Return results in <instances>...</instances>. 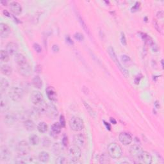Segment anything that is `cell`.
<instances>
[{
    "label": "cell",
    "instance_id": "obj_1",
    "mask_svg": "<svg viewBox=\"0 0 164 164\" xmlns=\"http://www.w3.org/2000/svg\"><path fill=\"white\" fill-rule=\"evenodd\" d=\"M107 152L110 157L114 159H119L122 157L123 149L118 144L111 143L107 147Z\"/></svg>",
    "mask_w": 164,
    "mask_h": 164
},
{
    "label": "cell",
    "instance_id": "obj_2",
    "mask_svg": "<svg viewBox=\"0 0 164 164\" xmlns=\"http://www.w3.org/2000/svg\"><path fill=\"white\" fill-rule=\"evenodd\" d=\"M9 96L14 102H19L24 96V90L19 87H12L9 90Z\"/></svg>",
    "mask_w": 164,
    "mask_h": 164
},
{
    "label": "cell",
    "instance_id": "obj_3",
    "mask_svg": "<svg viewBox=\"0 0 164 164\" xmlns=\"http://www.w3.org/2000/svg\"><path fill=\"white\" fill-rule=\"evenodd\" d=\"M108 54H110L111 58L113 60V61L115 62V64L117 65V66H118V67H119V70L120 71V72L122 73L123 75L125 77H128L129 76V71L126 68L123 67V65L120 64V62L118 58V57H117V55H116V53L115 52L114 48H113L111 46L109 47L108 49Z\"/></svg>",
    "mask_w": 164,
    "mask_h": 164
},
{
    "label": "cell",
    "instance_id": "obj_4",
    "mask_svg": "<svg viewBox=\"0 0 164 164\" xmlns=\"http://www.w3.org/2000/svg\"><path fill=\"white\" fill-rule=\"evenodd\" d=\"M69 157L70 158V163H78L79 160L81 157V148L77 146H73L69 149Z\"/></svg>",
    "mask_w": 164,
    "mask_h": 164
},
{
    "label": "cell",
    "instance_id": "obj_5",
    "mask_svg": "<svg viewBox=\"0 0 164 164\" xmlns=\"http://www.w3.org/2000/svg\"><path fill=\"white\" fill-rule=\"evenodd\" d=\"M30 99L36 107H40L44 104V99L42 94L39 91H34L30 94Z\"/></svg>",
    "mask_w": 164,
    "mask_h": 164
},
{
    "label": "cell",
    "instance_id": "obj_6",
    "mask_svg": "<svg viewBox=\"0 0 164 164\" xmlns=\"http://www.w3.org/2000/svg\"><path fill=\"white\" fill-rule=\"evenodd\" d=\"M69 126L74 131H80L84 128L83 120L78 117H73L69 120Z\"/></svg>",
    "mask_w": 164,
    "mask_h": 164
},
{
    "label": "cell",
    "instance_id": "obj_7",
    "mask_svg": "<svg viewBox=\"0 0 164 164\" xmlns=\"http://www.w3.org/2000/svg\"><path fill=\"white\" fill-rule=\"evenodd\" d=\"M44 113L50 119H55L58 115V110L57 107L52 103L46 104Z\"/></svg>",
    "mask_w": 164,
    "mask_h": 164
},
{
    "label": "cell",
    "instance_id": "obj_8",
    "mask_svg": "<svg viewBox=\"0 0 164 164\" xmlns=\"http://www.w3.org/2000/svg\"><path fill=\"white\" fill-rule=\"evenodd\" d=\"M16 150L20 157L26 156L29 153L30 151L29 144L25 140H22V141L19 142L17 144Z\"/></svg>",
    "mask_w": 164,
    "mask_h": 164
},
{
    "label": "cell",
    "instance_id": "obj_9",
    "mask_svg": "<svg viewBox=\"0 0 164 164\" xmlns=\"http://www.w3.org/2000/svg\"><path fill=\"white\" fill-rule=\"evenodd\" d=\"M11 158V152L6 146L0 147V159L2 162L9 161Z\"/></svg>",
    "mask_w": 164,
    "mask_h": 164
},
{
    "label": "cell",
    "instance_id": "obj_10",
    "mask_svg": "<svg viewBox=\"0 0 164 164\" xmlns=\"http://www.w3.org/2000/svg\"><path fill=\"white\" fill-rule=\"evenodd\" d=\"M73 142L75 146H78L80 148H83L85 146L86 143V138L83 134H76L73 136Z\"/></svg>",
    "mask_w": 164,
    "mask_h": 164
},
{
    "label": "cell",
    "instance_id": "obj_11",
    "mask_svg": "<svg viewBox=\"0 0 164 164\" xmlns=\"http://www.w3.org/2000/svg\"><path fill=\"white\" fill-rule=\"evenodd\" d=\"M138 160L142 163L145 164H150L152 163L153 158L151 154L146 151H142V153L140 154L139 157L137 158Z\"/></svg>",
    "mask_w": 164,
    "mask_h": 164
},
{
    "label": "cell",
    "instance_id": "obj_12",
    "mask_svg": "<svg viewBox=\"0 0 164 164\" xmlns=\"http://www.w3.org/2000/svg\"><path fill=\"white\" fill-rule=\"evenodd\" d=\"M18 116L16 113L15 112H9L7 113L4 118L5 123L8 125H12L17 121Z\"/></svg>",
    "mask_w": 164,
    "mask_h": 164
},
{
    "label": "cell",
    "instance_id": "obj_13",
    "mask_svg": "<svg viewBox=\"0 0 164 164\" xmlns=\"http://www.w3.org/2000/svg\"><path fill=\"white\" fill-rule=\"evenodd\" d=\"M119 140L123 145L128 146L133 141V138L131 135L126 132L120 133L119 135Z\"/></svg>",
    "mask_w": 164,
    "mask_h": 164
},
{
    "label": "cell",
    "instance_id": "obj_14",
    "mask_svg": "<svg viewBox=\"0 0 164 164\" xmlns=\"http://www.w3.org/2000/svg\"><path fill=\"white\" fill-rule=\"evenodd\" d=\"M18 71L21 75L28 77L32 73V67L28 63H26L25 65L18 67Z\"/></svg>",
    "mask_w": 164,
    "mask_h": 164
},
{
    "label": "cell",
    "instance_id": "obj_15",
    "mask_svg": "<svg viewBox=\"0 0 164 164\" xmlns=\"http://www.w3.org/2000/svg\"><path fill=\"white\" fill-rule=\"evenodd\" d=\"M9 8L10 11L14 15H19L22 13V7L20 3H19L17 1H12L9 4Z\"/></svg>",
    "mask_w": 164,
    "mask_h": 164
},
{
    "label": "cell",
    "instance_id": "obj_16",
    "mask_svg": "<svg viewBox=\"0 0 164 164\" xmlns=\"http://www.w3.org/2000/svg\"><path fill=\"white\" fill-rule=\"evenodd\" d=\"M19 47L15 42H10L6 46V51L10 55H15L18 53Z\"/></svg>",
    "mask_w": 164,
    "mask_h": 164
},
{
    "label": "cell",
    "instance_id": "obj_17",
    "mask_svg": "<svg viewBox=\"0 0 164 164\" xmlns=\"http://www.w3.org/2000/svg\"><path fill=\"white\" fill-rule=\"evenodd\" d=\"M11 33V29L9 26L5 23H0V36L2 38H7Z\"/></svg>",
    "mask_w": 164,
    "mask_h": 164
},
{
    "label": "cell",
    "instance_id": "obj_18",
    "mask_svg": "<svg viewBox=\"0 0 164 164\" xmlns=\"http://www.w3.org/2000/svg\"><path fill=\"white\" fill-rule=\"evenodd\" d=\"M142 151L143 149L141 146H140L138 144H134V145H132L130 147V150H129L131 157L136 158L139 157V156L142 153Z\"/></svg>",
    "mask_w": 164,
    "mask_h": 164
},
{
    "label": "cell",
    "instance_id": "obj_19",
    "mask_svg": "<svg viewBox=\"0 0 164 164\" xmlns=\"http://www.w3.org/2000/svg\"><path fill=\"white\" fill-rule=\"evenodd\" d=\"M46 94L48 96V99L51 101H56L57 99V91H55L53 87H48L46 89Z\"/></svg>",
    "mask_w": 164,
    "mask_h": 164
},
{
    "label": "cell",
    "instance_id": "obj_20",
    "mask_svg": "<svg viewBox=\"0 0 164 164\" xmlns=\"http://www.w3.org/2000/svg\"><path fill=\"white\" fill-rule=\"evenodd\" d=\"M14 60H15V63L17 64L18 67L25 65L26 63H28V62H27V60H26V58L25 57L24 54L22 53H18L15 54V57H14Z\"/></svg>",
    "mask_w": 164,
    "mask_h": 164
},
{
    "label": "cell",
    "instance_id": "obj_21",
    "mask_svg": "<svg viewBox=\"0 0 164 164\" xmlns=\"http://www.w3.org/2000/svg\"><path fill=\"white\" fill-rule=\"evenodd\" d=\"M9 109V101L5 97L1 96V100H0V112L1 113H7L8 110Z\"/></svg>",
    "mask_w": 164,
    "mask_h": 164
},
{
    "label": "cell",
    "instance_id": "obj_22",
    "mask_svg": "<svg viewBox=\"0 0 164 164\" xmlns=\"http://www.w3.org/2000/svg\"><path fill=\"white\" fill-rule=\"evenodd\" d=\"M9 87V82L5 78H1V81H0V92H1V96L5 93Z\"/></svg>",
    "mask_w": 164,
    "mask_h": 164
},
{
    "label": "cell",
    "instance_id": "obj_23",
    "mask_svg": "<svg viewBox=\"0 0 164 164\" xmlns=\"http://www.w3.org/2000/svg\"><path fill=\"white\" fill-rule=\"evenodd\" d=\"M49 154L46 151H42L39 153L38 156V160L42 163H46L49 160Z\"/></svg>",
    "mask_w": 164,
    "mask_h": 164
},
{
    "label": "cell",
    "instance_id": "obj_24",
    "mask_svg": "<svg viewBox=\"0 0 164 164\" xmlns=\"http://www.w3.org/2000/svg\"><path fill=\"white\" fill-rule=\"evenodd\" d=\"M62 126L60 123H55L52 124V128H51V134H52L53 135H58L61 131Z\"/></svg>",
    "mask_w": 164,
    "mask_h": 164
},
{
    "label": "cell",
    "instance_id": "obj_25",
    "mask_svg": "<svg viewBox=\"0 0 164 164\" xmlns=\"http://www.w3.org/2000/svg\"><path fill=\"white\" fill-rule=\"evenodd\" d=\"M1 71L3 75L5 76H10L12 73V69L11 66L8 64L2 65L1 67Z\"/></svg>",
    "mask_w": 164,
    "mask_h": 164
},
{
    "label": "cell",
    "instance_id": "obj_26",
    "mask_svg": "<svg viewBox=\"0 0 164 164\" xmlns=\"http://www.w3.org/2000/svg\"><path fill=\"white\" fill-rule=\"evenodd\" d=\"M24 126L26 130L28 131H32L35 130L36 125L32 120L28 119L24 122Z\"/></svg>",
    "mask_w": 164,
    "mask_h": 164
},
{
    "label": "cell",
    "instance_id": "obj_27",
    "mask_svg": "<svg viewBox=\"0 0 164 164\" xmlns=\"http://www.w3.org/2000/svg\"><path fill=\"white\" fill-rule=\"evenodd\" d=\"M32 84L35 88L41 89L42 87V81L38 76H36L32 79Z\"/></svg>",
    "mask_w": 164,
    "mask_h": 164
},
{
    "label": "cell",
    "instance_id": "obj_28",
    "mask_svg": "<svg viewBox=\"0 0 164 164\" xmlns=\"http://www.w3.org/2000/svg\"><path fill=\"white\" fill-rule=\"evenodd\" d=\"M53 151L55 155H59L63 151V147L60 143H54L53 146Z\"/></svg>",
    "mask_w": 164,
    "mask_h": 164
},
{
    "label": "cell",
    "instance_id": "obj_29",
    "mask_svg": "<svg viewBox=\"0 0 164 164\" xmlns=\"http://www.w3.org/2000/svg\"><path fill=\"white\" fill-rule=\"evenodd\" d=\"M37 130L41 134H44L47 131H48V126L47 124L44 122H41L37 125Z\"/></svg>",
    "mask_w": 164,
    "mask_h": 164
},
{
    "label": "cell",
    "instance_id": "obj_30",
    "mask_svg": "<svg viewBox=\"0 0 164 164\" xmlns=\"http://www.w3.org/2000/svg\"><path fill=\"white\" fill-rule=\"evenodd\" d=\"M30 143L33 146H37L40 142V138L37 135H32L29 137Z\"/></svg>",
    "mask_w": 164,
    "mask_h": 164
},
{
    "label": "cell",
    "instance_id": "obj_31",
    "mask_svg": "<svg viewBox=\"0 0 164 164\" xmlns=\"http://www.w3.org/2000/svg\"><path fill=\"white\" fill-rule=\"evenodd\" d=\"M10 54L7 52L6 50H1L0 52V58H1V61L4 62H7L9 61Z\"/></svg>",
    "mask_w": 164,
    "mask_h": 164
},
{
    "label": "cell",
    "instance_id": "obj_32",
    "mask_svg": "<svg viewBox=\"0 0 164 164\" xmlns=\"http://www.w3.org/2000/svg\"><path fill=\"white\" fill-rule=\"evenodd\" d=\"M99 162L101 163H110V156L108 154H105L103 153L101 155L100 158H99Z\"/></svg>",
    "mask_w": 164,
    "mask_h": 164
},
{
    "label": "cell",
    "instance_id": "obj_33",
    "mask_svg": "<svg viewBox=\"0 0 164 164\" xmlns=\"http://www.w3.org/2000/svg\"><path fill=\"white\" fill-rule=\"evenodd\" d=\"M77 16H78V20H79V22H80V23L81 24L82 28H83V30L85 31L86 33H87L89 35H90V32H89V30L88 29V27H87V25L85 24V22L83 21V19H82V17L80 16V15H78Z\"/></svg>",
    "mask_w": 164,
    "mask_h": 164
},
{
    "label": "cell",
    "instance_id": "obj_34",
    "mask_svg": "<svg viewBox=\"0 0 164 164\" xmlns=\"http://www.w3.org/2000/svg\"><path fill=\"white\" fill-rule=\"evenodd\" d=\"M120 60L123 62V64L126 65H130L131 64V58L126 54H123V55L120 56Z\"/></svg>",
    "mask_w": 164,
    "mask_h": 164
},
{
    "label": "cell",
    "instance_id": "obj_35",
    "mask_svg": "<svg viewBox=\"0 0 164 164\" xmlns=\"http://www.w3.org/2000/svg\"><path fill=\"white\" fill-rule=\"evenodd\" d=\"M67 161L66 158L64 157H62V156H60V157H58L56 160V163L58 164H64V163H67Z\"/></svg>",
    "mask_w": 164,
    "mask_h": 164
},
{
    "label": "cell",
    "instance_id": "obj_36",
    "mask_svg": "<svg viewBox=\"0 0 164 164\" xmlns=\"http://www.w3.org/2000/svg\"><path fill=\"white\" fill-rule=\"evenodd\" d=\"M74 37H75V39L77 40V41H83L84 40V36H83V35L81 33H76L75 34V36H74Z\"/></svg>",
    "mask_w": 164,
    "mask_h": 164
},
{
    "label": "cell",
    "instance_id": "obj_37",
    "mask_svg": "<svg viewBox=\"0 0 164 164\" xmlns=\"http://www.w3.org/2000/svg\"><path fill=\"white\" fill-rule=\"evenodd\" d=\"M33 48L35 49V51L38 53H41L42 52V48L41 46L38 44V43H34L33 45Z\"/></svg>",
    "mask_w": 164,
    "mask_h": 164
},
{
    "label": "cell",
    "instance_id": "obj_38",
    "mask_svg": "<svg viewBox=\"0 0 164 164\" xmlns=\"http://www.w3.org/2000/svg\"><path fill=\"white\" fill-rule=\"evenodd\" d=\"M120 41H121V43L124 46H126L127 45V42L126 39V37H125V35L124 33H121V35H120Z\"/></svg>",
    "mask_w": 164,
    "mask_h": 164
},
{
    "label": "cell",
    "instance_id": "obj_39",
    "mask_svg": "<svg viewBox=\"0 0 164 164\" xmlns=\"http://www.w3.org/2000/svg\"><path fill=\"white\" fill-rule=\"evenodd\" d=\"M60 124L62 127L64 128L65 126V119L64 115H60Z\"/></svg>",
    "mask_w": 164,
    "mask_h": 164
},
{
    "label": "cell",
    "instance_id": "obj_40",
    "mask_svg": "<svg viewBox=\"0 0 164 164\" xmlns=\"http://www.w3.org/2000/svg\"><path fill=\"white\" fill-rule=\"evenodd\" d=\"M50 140L48 139V138H44V140H43V146L44 147H48L50 145Z\"/></svg>",
    "mask_w": 164,
    "mask_h": 164
},
{
    "label": "cell",
    "instance_id": "obj_41",
    "mask_svg": "<svg viewBox=\"0 0 164 164\" xmlns=\"http://www.w3.org/2000/svg\"><path fill=\"white\" fill-rule=\"evenodd\" d=\"M52 50H53V52L54 53H57L59 52V50H60V48H59V46H58V45L57 44H54L52 46Z\"/></svg>",
    "mask_w": 164,
    "mask_h": 164
},
{
    "label": "cell",
    "instance_id": "obj_42",
    "mask_svg": "<svg viewBox=\"0 0 164 164\" xmlns=\"http://www.w3.org/2000/svg\"><path fill=\"white\" fill-rule=\"evenodd\" d=\"M65 39H66V42H67V43H69V44H71V45H72V44H74L73 42V41L71 40V38H70L69 36H67V37H66V38H65Z\"/></svg>",
    "mask_w": 164,
    "mask_h": 164
},
{
    "label": "cell",
    "instance_id": "obj_43",
    "mask_svg": "<svg viewBox=\"0 0 164 164\" xmlns=\"http://www.w3.org/2000/svg\"><path fill=\"white\" fill-rule=\"evenodd\" d=\"M62 144H63L64 146H67V138L66 137V136H64V139H63V140H62Z\"/></svg>",
    "mask_w": 164,
    "mask_h": 164
},
{
    "label": "cell",
    "instance_id": "obj_44",
    "mask_svg": "<svg viewBox=\"0 0 164 164\" xmlns=\"http://www.w3.org/2000/svg\"><path fill=\"white\" fill-rule=\"evenodd\" d=\"M15 162L17 163H25L26 160H24V159H18V160L15 161Z\"/></svg>",
    "mask_w": 164,
    "mask_h": 164
},
{
    "label": "cell",
    "instance_id": "obj_45",
    "mask_svg": "<svg viewBox=\"0 0 164 164\" xmlns=\"http://www.w3.org/2000/svg\"><path fill=\"white\" fill-rule=\"evenodd\" d=\"M3 14H5V15H6V16H8V17H10V14H9V12H7V10H5L3 11Z\"/></svg>",
    "mask_w": 164,
    "mask_h": 164
},
{
    "label": "cell",
    "instance_id": "obj_46",
    "mask_svg": "<svg viewBox=\"0 0 164 164\" xmlns=\"http://www.w3.org/2000/svg\"><path fill=\"white\" fill-rule=\"evenodd\" d=\"M138 3H136V5L134 6V7H133L132 10L134 9V10H135V11L138 10V9H139V6L137 5H138Z\"/></svg>",
    "mask_w": 164,
    "mask_h": 164
},
{
    "label": "cell",
    "instance_id": "obj_47",
    "mask_svg": "<svg viewBox=\"0 0 164 164\" xmlns=\"http://www.w3.org/2000/svg\"><path fill=\"white\" fill-rule=\"evenodd\" d=\"M104 124L107 126V129H108V130H110V124H108V123H106V122H104Z\"/></svg>",
    "mask_w": 164,
    "mask_h": 164
},
{
    "label": "cell",
    "instance_id": "obj_48",
    "mask_svg": "<svg viewBox=\"0 0 164 164\" xmlns=\"http://www.w3.org/2000/svg\"><path fill=\"white\" fill-rule=\"evenodd\" d=\"M110 122L112 123H114V124H116V123H117V122H116V120H115L114 119H113V118H111V119H110Z\"/></svg>",
    "mask_w": 164,
    "mask_h": 164
},
{
    "label": "cell",
    "instance_id": "obj_49",
    "mask_svg": "<svg viewBox=\"0 0 164 164\" xmlns=\"http://www.w3.org/2000/svg\"><path fill=\"white\" fill-rule=\"evenodd\" d=\"M1 4L4 3V5H7V2H6V1H1Z\"/></svg>",
    "mask_w": 164,
    "mask_h": 164
}]
</instances>
